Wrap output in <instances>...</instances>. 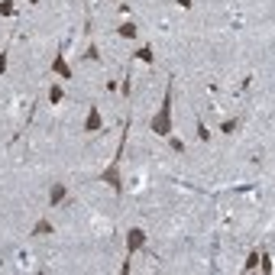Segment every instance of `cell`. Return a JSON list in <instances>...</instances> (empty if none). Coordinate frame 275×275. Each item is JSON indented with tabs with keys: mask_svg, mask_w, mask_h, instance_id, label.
I'll use <instances>...</instances> for the list:
<instances>
[{
	"mask_svg": "<svg viewBox=\"0 0 275 275\" xmlns=\"http://www.w3.org/2000/svg\"><path fill=\"white\" fill-rule=\"evenodd\" d=\"M84 58H87V62H101V49H97V42H87Z\"/></svg>",
	"mask_w": 275,
	"mask_h": 275,
	"instance_id": "obj_11",
	"label": "cell"
},
{
	"mask_svg": "<svg viewBox=\"0 0 275 275\" xmlns=\"http://www.w3.org/2000/svg\"><path fill=\"white\" fill-rule=\"evenodd\" d=\"M46 233H55V223H52V220H46V217H42L39 223H36V227L29 230V236H46Z\"/></svg>",
	"mask_w": 275,
	"mask_h": 275,
	"instance_id": "obj_7",
	"label": "cell"
},
{
	"mask_svg": "<svg viewBox=\"0 0 275 275\" xmlns=\"http://www.w3.org/2000/svg\"><path fill=\"white\" fill-rule=\"evenodd\" d=\"M120 39H136V32H139V29H136V23H133V20H126V23H120Z\"/></svg>",
	"mask_w": 275,
	"mask_h": 275,
	"instance_id": "obj_8",
	"label": "cell"
},
{
	"mask_svg": "<svg viewBox=\"0 0 275 275\" xmlns=\"http://www.w3.org/2000/svg\"><path fill=\"white\" fill-rule=\"evenodd\" d=\"M168 146H172V152H185V142H181V139H175V136L168 139Z\"/></svg>",
	"mask_w": 275,
	"mask_h": 275,
	"instance_id": "obj_16",
	"label": "cell"
},
{
	"mask_svg": "<svg viewBox=\"0 0 275 275\" xmlns=\"http://www.w3.org/2000/svg\"><path fill=\"white\" fill-rule=\"evenodd\" d=\"M123 149H126V133L120 136V146H117V156L110 159V165L104 168L97 178L104 181V185H110L113 188V194H123V178H120V162H123Z\"/></svg>",
	"mask_w": 275,
	"mask_h": 275,
	"instance_id": "obj_2",
	"label": "cell"
},
{
	"mask_svg": "<svg viewBox=\"0 0 275 275\" xmlns=\"http://www.w3.org/2000/svg\"><path fill=\"white\" fill-rule=\"evenodd\" d=\"M68 197V185H62V181H55L52 188H49V207H58Z\"/></svg>",
	"mask_w": 275,
	"mask_h": 275,
	"instance_id": "obj_5",
	"label": "cell"
},
{
	"mask_svg": "<svg viewBox=\"0 0 275 275\" xmlns=\"http://www.w3.org/2000/svg\"><path fill=\"white\" fill-rule=\"evenodd\" d=\"M133 58H139V62L152 65V62H156V55H152V46H139V49L133 52Z\"/></svg>",
	"mask_w": 275,
	"mask_h": 275,
	"instance_id": "obj_9",
	"label": "cell"
},
{
	"mask_svg": "<svg viewBox=\"0 0 275 275\" xmlns=\"http://www.w3.org/2000/svg\"><path fill=\"white\" fill-rule=\"evenodd\" d=\"M175 3H178L181 10H191V0H175Z\"/></svg>",
	"mask_w": 275,
	"mask_h": 275,
	"instance_id": "obj_18",
	"label": "cell"
},
{
	"mask_svg": "<svg viewBox=\"0 0 275 275\" xmlns=\"http://www.w3.org/2000/svg\"><path fill=\"white\" fill-rule=\"evenodd\" d=\"M52 71H55V75H58L62 81H68V78H71V65L65 62V55H62V52L52 58Z\"/></svg>",
	"mask_w": 275,
	"mask_h": 275,
	"instance_id": "obj_6",
	"label": "cell"
},
{
	"mask_svg": "<svg viewBox=\"0 0 275 275\" xmlns=\"http://www.w3.org/2000/svg\"><path fill=\"white\" fill-rule=\"evenodd\" d=\"M62 97H65L62 84H52V87H49V104H52V107H55V104H62Z\"/></svg>",
	"mask_w": 275,
	"mask_h": 275,
	"instance_id": "obj_10",
	"label": "cell"
},
{
	"mask_svg": "<svg viewBox=\"0 0 275 275\" xmlns=\"http://www.w3.org/2000/svg\"><path fill=\"white\" fill-rule=\"evenodd\" d=\"M142 246H146V230L130 227L126 230V259H133V252H139Z\"/></svg>",
	"mask_w": 275,
	"mask_h": 275,
	"instance_id": "obj_3",
	"label": "cell"
},
{
	"mask_svg": "<svg viewBox=\"0 0 275 275\" xmlns=\"http://www.w3.org/2000/svg\"><path fill=\"white\" fill-rule=\"evenodd\" d=\"M243 269L246 272H252V269H259V249H252L249 256H246V262H243Z\"/></svg>",
	"mask_w": 275,
	"mask_h": 275,
	"instance_id": "obj_12",
	"label": "cell"
},
{
	"mask_svg": "<svg viewBox=\"0 0 275 275\" xmlns=\"http://www.w3.org/2000/svg\"><path fill=\"white\" fill-rule=\"evenodd\" d=\"M104 130V117L97 107H87V120H84V133H101Z\"/></svg>",
	"mask_w": 275,
	"mask_h": 275,
	"instance_id": "obj_4",
	"label": "cell"
},
{
	"mask_svg": "<svg viewBox=\"0 0 275 275\" xmlns=\"http://www.w3.org/2000/svg\"><path fill=\"white\" fill-rule=\"evenodd\" d=\"M197 139L201 142H211V130H207V123L201 117H197Z\"/></svg>",
	"mask_w": 275,
	"mask_h": 275,
	"instance_id": "obj_14",
	"label": "cell"
},
{
	"mask_svg": "<svg viewBox=\"0 0 275 275\" xmlns=\"http://www.w3.org/2000/svg\"><path fill=\"white\" fill-rule=\"evenodd\" d=\"M16 7H13V0H0V16H13Z\"/></svg>",
	"mask_w": 275,
	"mask_h": 275,
	"instance_id": "obj_15",
	"label": "cell"
},
{
	"mask_svg": "<svg viewBox=\"0 0 275 275\" xmlns=\"http://www.w3.org/2000/svg\"><path fill=\"white\" fill-rule=\"evenodd\" d=\"M7 65H10V62H7V55H0V75L7 71Z\"/></svg>",
	"mask_w": 275,
	"mask_h": 275,
	"instance_id": "obj_17",
	"label": "cell"
},
{
	"mask_svg": "<svg viewBox=\"0 0 275 275\" xmlns=\"http://www.w3.org/2000/svg\"><path fill=\"white\" fill-rule=\"evenodd\" d=\"M149 130L156 136H172V130H175V123H172V81L165 84V94H162V107H159V113L152 117V123H149Z\"/></svg>",
	"mask_w": 275,
	"mask_h": 275,
	"instance_id": "obj_1",
	"label": "cell"
},
{
	"mask_svg": "<svg viewBox=\"0 0 275 275\" xmlns=\"http://www.w3.org/2000/svg\"><path fill=\"white\" fill-rule=\"evenodd\" d=\"M236 130H240V117L223 120V123H220V133H236Z\"/></svg>",
	"mask_w": 275,
	"mask_h": 275,
	"instance_id": "obj_13",
	"label": "cell"
}]
</instances>
